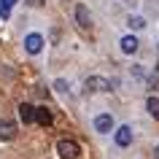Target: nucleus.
I'll return each mask as SVG.
<instances>
[{
    "label": "nucleus",
    "mask_w": 159,
    "mask_h": 159,
    "mask_svg": "<svg viewBox=\"0 0 159 159\" xmlns=\"http://www.w3.org/2000/svg\"><path fill=\"white\" fill-rule=\"evenodd\" d=\"M25 49H27V54H41V49H43V35L30 33V35L25 38Z\"/></svg>",
    "instance_id": "f03ea898"
},
{
    "label": "nucleus",
    "mask_w": 159,
    "mask_h": 159,
    "mask_svg": "<svg viewBox=\"0 0 159 159\" xmlns=\"http://www.w3.org/2000/svg\"><path fill=\"white\" fill-rule=\"evenodd\" d=\"M35 121L41 127H51V121H54L51 119V111L49 108H35Z\"/></svg>",
    "instance_id": "1a4fd4ad"
},
{
    "label": "nucleus",
    "mask_w": 159,
    "mask_h": 159,
    "mask_svg": "<svg viewBox=\"0 0 159 159\" xmlns=\"http://www.w3.org/2000/svg\"><path fill=\"white\" fill-rule=\"evenodd\" d=\"M75 22H78V27H84V30L92 27V16H89V8H86L84 3L75 6Z\"/></svg>",
    "instance_id": "7ed1b4c3"
},
{
    "label": "nucleus",
    "mask_w": 159,
    "mask_h": 159,
    "mask_svg": "<svg viewBox=\"0 0 159 159\" xmlns=\"http://www.w3.org/2000/svg\"><path fill=\"white\" fill-rule=\"evenodd\" d=\"M97 89H100V92H108V89H111V81L97 78V75H94V78H86V92H97Z\"/></svg>",
    "instance_id": "39448f33"
},
{
    "label": "nucleus",
    "mask_w": 159,
    "mask_h": 159,
    "mask_svg": "<svg viewBox=\"0 0 159 159\" xmlns=\"http://www.w3.org/2000/svg\"><path fill=\"white\" fill-rule=\"evenodd\" d=\"M16 138V124L14 121H0V140H14Z\"/></svg>",
    "instance_id": "0eeeda50"
},
{
    "label": "nucleus",
    "mask_w": 159,
    "mask_h": 159,
    "mask_svg": "<svg viewBox=\"0 0 159 159\" xmlns=\"http://www.w3.org/2000/svg\"><path fill=\"white\" fill-rule=\"evenodd\" d=\"M3 3H6V6H8V8H11V6H14V3H16V0H3Z\"/></svg>",
    "instance_id": "dca6fc26"
},
{
    "label": "nucleus",
    "mask_w": 159,
    "mask_h": 159,
    "mask_svg": "<svg viewBox=\"0 0 159 159\" xmlns=\"http://www.w3.org/2000/svg\"><path fill=\"white\" fill-rule=\"evenodd\" d=\"M129 143H132V129L129 127H119L116 129V146L119 148H127Z\"/></svg>",
    "instance_id": "423d86ee"
},
{
    "label": "nucleus",
    "mask_w": 159,
    "mask_h": 159,
    "mask_svg": "<svg viewBox=\"0 0 159 159\" xmlns=\"http://www.w3.org/2000/svg\"><path fill=\"white\" fill-rule=\"evenodd\" d=\"M57 154L62 159H78V157H81V148H78V143H75V140L62 138V140L57 143Z\"/></svg>",
    "instance_id": "f257e3e1"
},
{
    "label": "nucleus",
    "mask_w": 159,
    "mask_h": 159,
    "mask_svg": "<svg viewBox=\"0 0 159 159\" xmlns=\"http://www.w3.org/2000/svg\"><path fill=\"white\" fill-rule=\"evenodd\" d=\"M30 6H43V0H27Z\"/></svg>",
    "instance_id": "2eb2a0df"
},
{
    "label": "nucleus",
    "mask_w": 159,
    "mask_h": 159,
    "mask_svg": "<svg viewBox=\"0 0 159 159\" xmlns=\"http://www.w3.org/2000/svg\"><path fill=\"white\" fill-rule=\"evenodd\" d=\"M129 27H132V30H143V27H146V19L143 16H129Z\"/></svg>",
    "instance_id": "f8f14e48"
},
{
    "label": "nucleus",
    "mask_w": 159,
    "mask_h": 159,
    "mask_svg": "<svg viewBox=\"0 0 159 159\" xmlns=\"http://www.w3.org/2000/svg\"><path fill=\"white\" fill-rule=\"evenodd\" d=\"M146 108H148V113L154 119H159V100L157 97H148V100H146Z\"/></svg>",
    "instance_id": "9b49d317"
},
{
    "label": "nucleus",
    "mask_w": 159,
    "mask_h": 159,
    "mask_svg": "<svg viewBox=\"0 0 159 159\" xmlns=\"http://www.w3.org/2000/svg\"><path fill=\"white\" fill-rule=\"evenodd\" d=\"M54 86H57L59 92H67V81H62V78H59V81H57V84H54Z\"/></svg>",
    "instance_id": "4468645a"
},
{
    "label": "nucleus",
    "mask_w": 159,
    "mask_h": 159,
    "mask_svg": "<svg viewBox=\"0 0 159 159\" xmlns=\"http://www.w3.org/2000/svg\"><path fill=\"white\" fill-rule=\"evenodd\" d=\"M157 159H159V148H157Z\"/></svg>",
    "instance_id": "f3484780"
},
{
    "label": "nucleus",
    "mask_w": 159,
    "mask_h": 159,
    "mask_svg": "<svg viewBox=\"0 0 159 159\" xmlns=\"http://www.w3.org/2000/svg\"><path fill=\"white\" fill-rule=\"evenodd\" d=\"M94 129H97V132H111V129H113V116H111V113H100V116L94 119Z\"/></svg>",
    "instance_id": "20e7f679"
},
{
    "label": "nucleus",
    "mask_w": 159,
    "mask_h": 159,
    "mask_svg": "<svg viewBox=\"0 0 159 159\" xmlns=\"http://www.w3.org/2000/svg\"><path fill=\"white\" fill-rule=\"evenodd\" d=\"M0 19H8V6L0 0Z\"/></svg>",
    "instance_id": "ddd939ff"
},
{
    "label": "nucleus",
    "mask_w": 159,
    "mask_h": 159,
    "mask_svg": "<svg viewBox=\"0 0 159 159\" xmlns=\"http://www.w3.org/2000/svg\"><path fill=\"white\" fill-rule=\"evenodd\" d=\"M19 116H22V121H25V124H33V121H35V105L22 102V105H19Z\"/></svg>",
    "instance_id": "6e6552de"
},
{
    "label": "nucleus",
    "mask_w": 159,
    "mask_h": 159,
    "mask_svg": "<svg viewBox=\"0 0 159 159\" xmlns=\"http://www.w3.org/2000/svg\"><path fill=\"white\" fill-rule=\"evenodd\" d=\"M121 51H124V54H135V51H138V38H135V35H124V38H121Z\"/></svg>",
    "instance_id": "9d476101"
}]
</instances>
